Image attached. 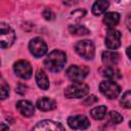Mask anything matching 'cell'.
<instances>
[{"label":"cell","instance_id":"9a60e30c","mask_svg":"<svg viewBox=\"0 0 131 131\" xmlns=\"http://www.w3.org/2000/svg\"><path fill=\"white\" fill-rule=\"evenodd\" d=\"M35 78H36V83L39 88H41L42 90H47L49 88V80L43 70H38Z\"/></svg>","mask_w":131,"mask_h":131},{"label":"cell","instance_id":"277c9868","mask_svg":"<svg viewBox=\"0 0 131 131\" xmlns=\"http://www.w3.org/2000/svg\"><path fill=\"white\" fill-rule=\"evenodd\" d=\"M99 90L108 99H115L116 97L119 96L121 92L120 86L115 81H112V80L102 81L99 84Z\"/></svg>","mask_w":131,"mask_h":131},{"label":"cell","instance_id":"e0dca14e","mask_svg":"<svg viewBox=\"0 0 131 131\" xmlns=\"http://www.w3.org/2000/svg\"><path fill=\"white\" fill-rule=\"evenodd\" d=\"M108 5H110L108 1H105V0L95 1L94 4L92 5V13L95 15H100L107 9Z\"/></svg>","mask_w":131,"mask_h":131},{"label":"cell","instance_id":"3957f363","mask_svg":"<svg viewBox=\"0 0 131 131\" xmlns=\"http://www.w3.org/2000/svg\"><path fill=\"white\" fill-rule=\"evenodd\" d=\"M74 47L76 52L85 59H92L95 55V47L91 40H80Z\"/></svg>","mask_w":131,"mask_h":131},{"label":"cell","instance_id":"6da1fadb","mask_svg":"<svg viewBox=\"0 0 131 131\" xmlns=\"http://www.w3.org/2000/svg\"><path fill=\"white\" fill-rule=\"evenodd\" d=\"M67 62V55L63 51L61 50H53L51 51L47 56L46 58L44 59V66L45 68L52 72V73H57V72H60L64 64Z\"/></svg>","mask_w":131,"mask_h":131},{"label":"cell","instance_id":"4dcf8cb0","mask_svg":"<svg viewBox=\"0 0 131 131\" xmlns=\"http://www.w3.org/2000/svg\"><path fill=\"white\" fill-rule=\"evenodd\" d=\"M129 126H130V128H131V121L129 122Z\"/></svg>","mask_w":131,"mask_h":131},{"label":"cell","instance_id":"5bb4252c","mask_svg":"<svg viewBox=\"0 0 131 131\" xmlns=\"http://www.w3.org/2000/svg\"><path fill=\"white\" fill-rule=\"evenodd\" d=\"M36 106L38 110H40L42 112H48V111H52L56 107V102L54 99L44 96L37 100Z\"/></svg>","mask_w":131,"mask_h":131},{"label":"cell","instance_id":"cb8c5ba5","mask_svg":"<svg viewBox=\"0 0 131 131\" xmlns=\"http://www.w3.org/2000/svg\"><path fill=\"white\" fill-rule=\"evenodd\" d=\"M0 93H1V99H5L9 95V86L6 84V82L4 80H2V82H1V90H0Z\"/></svg>","mask_w":131,"mask_h":131},{"label":"cell","instance_id":"4fadbf2b","mask_svg":"<svg viewBox=\"0 0 131 131\" xmlns=\"http://www.w3.org/2000/svg\"><path fill=\"white\" fill-rule=\"evenodd\" d=\"M120 58V54L114 50L103 51L101 54V60L105 67H115Z\"/></svg>","mask_w":131,"mask_h":131},{"label":"cell","instance_id":"30bf717a","mask_svg":"<svg viewBox=\"0 0 131 131\" xmlns=\"http://www.w3.org/2000/svg\"><path fill=\"white\" fill-rule=\"evenodd\" d=\"M68 125L72 129L85 130L90 126V122L87 117L83 115H77V116H72L68 119Z\"/></svg>","mask_w":131,"mask_h":131},{"label":"cell","instance_id":"7a4b0ae2","mask_svg":"<svg viewBox=\"0 0 131 131\" xmlns=\"http://www.w3.org/2000/svg\"><path fill=\"white\" fill-rule=\"evenodd\" d=\"M89 92V87L84 82H75L68 86L64 90V96L67 98H81L87 95Z\"/></svg>","mask_w":131,"mask_h":131},{"label":"cell","instance_id":"2e32d148","mask_svg":"<svg viewBox=\"0 0 131 131\" xmlns=\"http://www.w3.org/2000/svg\"><path fill=\"white\" fill-rule=\"evenodd\" d=\"M103 24L108 27V28H114L116 27L119 21H120V14L118 12H115V11H112V12H107L105 13V15L103 16V19H102Z\"/></svg>","mask_w":131,"mask_h":131},{"label":"cell","instance_id":"52a82bcc","mask_svg":"<svg viewBox=\"0 0 131 131\" xmlns=\"http://www.w3.org/2000/svg\"><path fill=\"white\" fill-rule=\"evenodd\" d=\"M13 71L16 74V76H18L19 78H21L24 80L30 79L32 77V74H33L32 66L30 64L29 61L24 60V59L17 60L13 64Z\"/></svg>","mask_w":131,"mask_h":131},{"label":"cell","instance_id":"44dd1931","mask_svg":"<svg viewBox=\"0 0 131 131\" xmlns=\"http://www.w3.org/2000/svg\"><path fill=\"white\" fill-rule=\"evenodd\" d=\"M120 104L125 108H131V90L126 91L122 95L120 99Z\"/></svg>","mask_w":131,"mask_h":131},{"label":"cell","instance_id":"d4e9b609","mask_svg":"<svg viewBox=\"0 0 131 131\" xmlns=\"http://www.w3.org/2000/svg\"><path fill=\"white\" fill-rule=\"evenodd\" d=\"M43 16H44V18L47 19V20H52V19H54L55 14H54V12H53L51 9L46 8V9L43 11Z\"/></svg>","mask_w":131,"mask_h":131},{"label":"cell","instance_id":"8fae6325","mask_svg":"<svg viewBox=\"0 0 131 131\" xmlns=\"http://www.w3.org/2000/svg\"><path fill=\"white\" fill-rule=\"evenodd\" d=\"M32 131H66L63 126L58 123L51 120H43L39 122Z\"/></svg>","mask_w":131,"mask_h":131},{"label":"cell","instance_id":"f1b7e54d","mask_svg":"<svg viewBox=\"0 0 131 131\" xmlns=\"http://www.w3.org/2000/svg\"><path fill=\"white\" fill-rule=\"evenodd\" d=\"M9 128L5 123H1V131H8Z\"/></svg>","mask_w":131,"mask_h":131},{"label":"cell","instance_id":"603a6c76","mask_svg":"<svg viewBox=\"0 0 131 131\" xmlns=\"http://www.w3.org/2000/svg\"><path fill=\"white\" fill-rule=\"evenodd\" d=\"M108 118H110V121L114 124H120L121 122H123V117L116 111H112L108 115Z\"/></svg>","mask_w":131,"mask_h":131},{"label":"cell","instance_id":"9c48e42d","mask_svg":"<svg viewBox=\"0 0 131 131\" xmlns=\"http://www.w3.org/2000/svg\"><path fill=\"white\" fill-rule=\"evenodd\" d=\"M121 37H122V35L118 30L110 29L106 32L105 41H104L106 48L114 50V51H115V49H118L121 46Z\"/></svg>","mask_w":131,"mask_h":131},{"label":"cell","instance_id":"ba28073f","mask_svg":"<svg viewBox=\"0 0 131 131\" xmlns=\"http://www.w3.org/2000/svg\"><path fill=\"white\" fill-rule=\"evenodd\" d=\"M29 49L30 52L35 56V57H41L47 52V45L43 41V39L36 37L33 38L30 43H29Z\"/></svg>","mask_w":131,"mask_h":131},{"label":"cell","instance_id":"f546056e","mask_svg":"<svg viewBox=\"0 0 131 131\" xmlns=\"http://www.w3.org/2000/svg\"><path fill=\"white\" fill-rule=\"evenodd\" d=\"M126 53H127L128 57H129V58H130V60H131V46H129V47L126 49Z\"/></svg>","mask_w":131,"mask_h":131},{"label":"cell","instance_id":"7402d4cb","mask_svg":"<svg viewBox=\"0 0 131 131\" xmlns=\"http://www.w3.org/2000/svg\"><path fill=\"white\" fill-rule=\"evenodd\" d=\"M85 15H86V10H84V9H75L74 11L71 12L70 18L72 20H74V21H79Z\"/></svg>","mask_w":131,"mask_h":131},{"label":"cell","instance_id":"7c38bea8","mask_svg":"<svg viewBox=\"0 0 131 131\" xmlns=\"http://www.w3.org/2000/svg\"><path fill=\"white\" fill-rule=\"evenodd\" d=\"M15 106H16V110L19 112V114L26 118H30L34 115L35 106L29 100H19L16 102Z\"/></svg>","mask_w":131,"mask_h":131},{"label":"cell","instance_id":"5b68a950","mask_svg":"<svg viewBox=\"0 0 131 131\" xmlns=\"http://www.w3.org/2000/svg\"><path fill=\"white\" fill-rule=\"evenodd\" d=\"M15 40L14 31L6 24L1 23L0 25V44L1 48H8L10 47Z\"/></svg>","mask_w":131,"mask_h":131},{"label":"cell","instance_id":"484cf974","mask_svg":"<svg viewBox=\"0 0 131 131\" xmlns=\"http://www.w3.org/2000/svg\"><path fill=\"white\" fill-rule=\"evenodd\" d=\"M97 100H98V98H97L95 95H90V96H88L87 98H85V99L82 101V103L85 104V105H91V104L95 103Z\"/></svg>","mask_w":131,"mask_h":131},{"label":"cell","instance_id":"83f0119b","mask_svg":"<svg viewBox=\"0 0 131 131\" xmlns=\"http://www.w3.org/2000/svg\"><path fill=\"white\" fill-rule=\"evenodd\" d=\"M126 25H127L128 30L131 32V14L128 15V17H127V19H126Z\"/></svg>","mask_w":131,"mask_h":131},{"label":"cell","instance_id":"ffe728a7","mask_svg":"<svg viewBox=\"0 0 131 131\" xmlns=\"http://www.w3.org/2000/svg\"><path fill=\"white\" fill-rule=\"evenodd\" d=\"M106 112H107V108L105 105H99L90 111V116L94 120H102L105 117Z\"/></svg>","mask_w":131,"mask_h":131},{"label":"cell","instance_id":"8992f818","mask_svg":"<svg viewBox=\"0 0 131 131\" xmlns=\"http://www.w3.org/2000/svg\"><path fill=\"white\" fill-rule=\"evenodd\" d=\"M89 73V69L85 66H71L66 74H67V77L73 81L74 83L75 82H82V80L85 79V77L87 76V74Z\"/></svg>","mask_w":131,"mask_h":131},{"label":"cell","instance_id":"d6986e66","mask_svg":"<svg viewBox=\"0 0 131 131\" xmlns=\"http://www.w3.org/2000/svg\"><path fill=\"white\" fill-rule=\"evenodd\" d=\"M69 31L72 35L75 36H86L90 33V31L82 25H71L69 27Z\"/></svg>","mask_w":131,"mask_h":131},{"label":"cell","instance_id":"ac0fdd59","mask_svg":"<svg viewBox=\"0 0 131 131\" xmlns=\"http://www.w3.org/2000/svg\"><path fill=\"white\" fill-rule=\"evenodd\" d=\"M101 76L105 77L106 79H115V78H120L121 75L118 70H116L114 67H102L99 70Z\"/></svg>","mask_w":131,"mask_h":131},{"label":"cell","instance_id":"4316f807","mask_svg":"<svg viewBox=\"0 0 131 131\" xmlns=\"http://www.w3.org/2000/svg\"><path fill=\"white\" fill-rule=\"evenodd\" d=\"M26 89H27V87L24 84H18L16 86V88H15V92H17L20 95H24L26 93Z\"/></svg>","mask_w":131,"mask_h":131}]
</instances>
